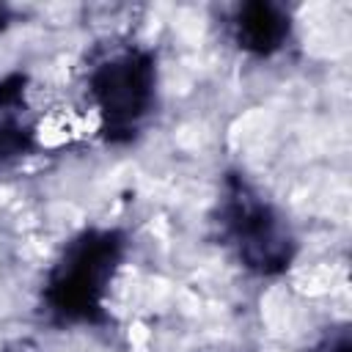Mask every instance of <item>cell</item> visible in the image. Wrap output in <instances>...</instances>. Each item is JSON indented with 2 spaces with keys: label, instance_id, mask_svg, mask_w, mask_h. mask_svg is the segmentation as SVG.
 <instances>
[{
  "label": "cell",
  "instance_id": "6da1fadb",
  "mask_svg": "<svg viewBox=\"0 0 352 352\" xmlns=\"http://www.w3.org/2000/svg\"><path fill=\"white\" fill-rule=\"evenodd\" d=\"M157 66L148 50L135 44H107L85 66L82 107L94 135L104 140H129L154 107Z\"/></svg>",
  "mask_w": 352,
  "mask_h": 352
},
{
  "label": "cell",
  "instance_id": "7a4b0ae2",
  "mask_svg": "<svg viewBox=\"0 0 352 352\" xmlns=\"http://www.w3.org/2000/svg\"><path fill=\"white\" fill-rule=\"evenodd\" d=\"M124 239L118 231L96 228L74 236L52 264L44 283V305L58 322L88 324L104 311L110 283L121 267Z\"/></svg>",
  "mask_w": 352,
  "mask_h": 352
},
{
  "label": "cell",
  "instance_id": "3957f363",
  "mask_svg": "<svg viewBox=\"0 0 352 352\" xmlns=\"http://www.w3.org/2000/svg\"><path fill=\"white\" fill-rule=\"evenodd\" d=\"M220 234L239 264L256 275H278L294 258V236L280 212L245 179L231 176L220 198Z\"/></svg>",
  "mask_w": 352,
  "mask_h": 352
},
{
  "label": "cell",
  "instance_id": "277c9868",
  "mask_svg": "<svg viewBox=\"0 0 352 352\" xmlns=\"http://www.w3.org/2000/svg\"><path fill=\"white\" fill-rule=\"evenodd\" d=\"M289 14L275 3H245L231 19V36L242 52L267 58L289 38Z\"/></svg>",
  "mask_w": 352,
  "mask_h": 352
},
{
  "label": "cell",
  "instance_id": "5b68a950",
  "mask_svg": "<svg viewBox=\"0 0 352 352\" xmlns=\"http://www.w3.org/2000/svg\"><path fill=\"white\" fill-rule=\"evenodd\" d=\"M314 352H352V341H349V333L346 330H338L333 333L330 338H324Z\"/></svg>",
  "mask_w": 352,
  "mask_h": 352
},
{
  "label": "cell",
  "instance_id": "8992f818",
  "mask_svg": "<svg viewBox=\"0 0 352 352\" xmlns=\"http://www.w3.org/2000/svg\"><path fill=\"white\" fill-rule=\"evenodd\" d=\"M0 352H41L33 341H14V344H8V346H3Z\"/></svg>",
  "mask_w": 352,
  "mask_h": 352
}]
</instances>
